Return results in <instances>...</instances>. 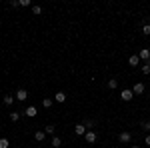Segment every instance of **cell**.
<instances>
[{
  "label": "cell",
  "instance_id": "6da1fadb",
  "mask_svg": "<svg viewBox=\"0 0 150 148\" xmlns=\"http://www.w3.org/2000/svg\"><path fill=\"white\" fill-rule=\"evenodd\" d=\"M120 98H122V100H124V102H130V100H132V98H134V92L130 90V88H124V90L120 92Z\"/></svg>",
  "mask_w": 150,
  "mask_h": 148
},
{
  "label": "cell",
  "instance_id": "7a4b0ae2",
  "mask_svg": "<svg viewBox=\"0 0 150 148\" xmlns=\"http://www.w3.org/2000/svg\"><path fill=\"white\" fill-rule=\"evenodd\" d=\"M118 142H122V144H130V142H132V134H130V132H120Z\"/></svg>",
  "mask_w": 150,
  "mask_h": 148
},
{
  "label": "cell",
  "instance_id": "3957f363",
  "mask_svg": "<svg viewBox=\"0 0 150 148\" xmlns=\"http://www.w3.org/2000/svg\"><path fill=\"white\" fill-rule=\"evenodd\" d=\"M84 138H86V142H88V144H94V142L98 140V136H96V132H94V130H86Z\"/></svg>",
  "mask_w": 150,
  "mask_h": 148
},
{
  "label": "cell",
  "instance_id": "277c9868",
  "mask_svg": "<svg viewBox=\"0 0 150 148\" xmlns=\"http://www.w3.org/2000/svg\"><path fill=\"white\" fill-rule=\"evenodd\" d=\"M16 100H20V102H24L26 98H28V92L24 90V88H20V90H16V96H14Z\"/></svg>",
  "mask_w": 150,
  "mask_h": 148
},
{
  "label": "cell",
  "instance_id": "5b68a950",
  "mask_svg": "<svg viewBox=\"0 0 150 148\" xmlns=\"http://www.w3.org/2000/svg\"><path fill=\"white\" fill-rule=\"evenodd\" d=\"M128 64L136 68V66H138V64H140V56H138V54H132V56L128 58Z\"/></svg>",
  "mask_w": 150,
  "mask_h": 148
},
{
  "label": "cell",
  "instance_id": "8992f818",
  "mask_svg": "<svg viewBox=\"0 0 150 148\" xmlns=\"http://www.w3.org/2000/svg\"><path fill=\"white\" fill-rule=\"evenodd\" d=\"M74 132H76L78 136H84V134H86V126L82 124V122H80V124H76V126H74Z\"/></svg>",
  "mask_w": 150,
  "mask_h": 148
},
{
  "label": "cell",
  "instance_id": "52a82bcc",
  "mask_svg": "<svg viewBox=\"0 0 150 148\" xmlns=\"http://www.w3.org/2000/svg\"><path fill=\"white\" fill-rule=\"evenodd\" d=\"M24 114H26L28 118H34L36 114H38V110H36V106H28V108L24 110Z\"/></svg>",
  "mask_w": 150,
  "mask_h": 148
},
{
  "label": "cell",
  "instance_id": "ba28073f",
  "mask_svg": "<svg viewBox=\"0 0 150 148\" xmlns=\"http://www.w3.org/2000/svg\"><path fill=\"white\" fill-rule=\"evenodd\" d=\"M138 56H140V60H150V48H142L138 52Z\"/></svg>",
  "mask_w": 150,
  "mask_h": 148
},
{
  "label": "cell",
  "instance_id": "9c48e42d",
  "mask_svg": "<svg viewBox=\"0 0 150 148\" xmlns=\"http://www.w3.org/2000/svg\"><path fill=\"white\" fill-rule=\"evenodd\" d=\"M44 138H46V132H44V130H36L34 132V140L36 142H42Z\"/></svg>",
  "mask_w": 150,
  "mask_h": 148
},
{
  "label": "cell",
  "instance_id": "30bf717a",
  "mask_svg": "<svg viewBox=\"0 0 150 148\" xmlns=\"http://www.w3.org/2000/svg\"><path fill=\"white\" fill-rule=\"evenodd\" d=\"M132 92H134V94H142V92H144V84H142V82H136L134 88H132Z\"/></svg>",
  "mask_w": 150,
  "mask_h": 148
},
{
  "label": "cell",
  "instance_id": "8fae6325",
  "mask_svg": "<svg viewBox=\"0 0 150 148\" xmlns=\"http://www.w3.org/2000/svg\"><path fill=\"white\" fill-rule=\"evenodd\" d=\"M54 100H56V102H64V100H66V94H64L62 90L56 92V94H54Z\"/></svg>",
  "mask_w": 150,
  "mask_h": 148
},
{
  "label": "cell",
  "instance_id": "7c38bea8",
  "mask_svg": "<svg viewBox=\"0 0 150 148\" xmlns=\"http://www.w3.org/2000/svg\"><path fill=\"white\" fill-rule=\"evenodd\" d=\"M60 146H62V138L54 136V138H52V148H60Z\"/></svg>",
  "mask_w": 150,
  "mask_h": 148
},
{
  "label": "cell",
  "instance_id": "4fadbf2b",
  "mask_svg": "<svg viewBox=\"0 0 150 148\" xmlns=\"http://www.w3.org/2000/svg\"><path fill=\"white\" fill-rule=\"evenodd\" d=\"M108 88H112V90H114V88H118V80H116V78H110V80H108Z\"/></svg>",
  "mask_w": 150,
  "mask_h": 148
},
{
  "label": "cell",
  "instance_id": "5bb4252c",
  "mask_svg": "<svg viewBox=\"0 0 150 148\" xmlns=\"http://www.w3.org/2000/svg\"><path fill=\"white\" fill-rule=\"evenodd\" d=\"M32 14H36V16H40V14H42V6H38V4H34V6H32Z\"/></svg>",
  "mask_w": 150,
  "mask_h": 148
},
{
  "label": "cell",
  "instance_id": "9a60e30c",
  "mask_svg": "<svg viewBox=\"0 0 150 148\" xmlns=\"http://www.w3.org/2000/svg\"><path fill=\"white\" fill-rule=\"evenodd\" d=\"M4 104H6V106H12V104H14V96H8V94H6V96H4Z\"/></svg>",
  "mask_w": 150,
  "mask_h": 148
},
{
  "label": "cell",
  "instance_id": "2e32d148",
  "mask_svg": "<svg viewBox=\"0 0 150 148\" xmlns=\"http://www.w3.org/2000/svg\"><path fill=\"white\" fill-rule=\"evenodd\" d=\"M0 148H10V142H8V138H0Z\"/></svg>",
  "mask_w": 150,
  "mask_h": 148
},
{
  "label": "cell",
  "instance_id": "e0dca14e",
  "mask_svg": "<svg viewBox=\"0 0 150 148\" xmlns=\"http://www.w3.org/2000/svg\"><path fill=\"white\" fill-rule=\"evenodd\" d=\"M82 124L86 126V130H88V128H94V124H96V122H94V120H84Z\"/></svg>",
  "mask_w": 150,
  "mask_h": 148
},
{
  "label": "cell",
  "instance_id": "ac0fdd59",
  "mask_svg": "<svg viewBox=\"0 0 150 148\" xmlns=\"http://www.w3.org/2000/svg\"><path fill=\"white\" fill-rule=\"evenodd\" d=\"M142 34L150 36V24H144V26H142Z\"/></svg>",
  "mask_w": 150,
  "mask_h": 148
},
{
  "label": "cell",
  "instance_id": "d6986e66",
  "mask_svg": "<svg viewBox=\"0 0 150 148\" xmlns=\"http://www.w3.org/2000/svg\"><path fill=\"white\" fill-rule=\"evenodd\" d=\"M42 106H44V108H50V106H52V98H44V100H42Z\"/></svg>",
  "mask_w": 150,
  "mask_h": 148
},
{
  "label": "cell",
  "instance_id": "ffe728a7",
  "mask_svg": "<svg viewBox=\"0 0 150 148\" xmlns=\"http://www.w3.org/2000/svg\"><path fill=\"white\" fill-rule=\"evenodd\" d=\"M142 74H150V62L142 64Z\"/></svg>",
  "mask_w": 150,
  "mask_h": 148
},
{
  "label": "cell",
  "instance_id": "44dd1931",
  "mask_svg": "<svg viewBox=\"0 0 150 148\" xmlns=\"http://www.w3.org/2000/svg\"><path fill=\"white\" fill-rule=\"evenodd\" d=\"M18 118H20V112H10V120L12 122H16Z\"/></svg>",
  "mask_w": 150,
  "mask_h": 148
},
{
  "label": "cell",
  "instance_id": "7402d4cb",
  "mask_svg": "<svg viewBox=\"0 0 150 148\" xmlns=\"http://www.w3.org/2000/svg\"><path fill=\"white\" fill-rule=\"evenodd\" d=\"M44 132H46V134H54V126H52V124H48L46 128H44Z\"/></svg>",
  "mask_w": 150,
  "mask_h": 148
},
{
  "label": "cell",
  "instance_id": "603a6c76",
  "mask_svg": "<svg viewBox=\"0 0 150 148\" xmlns=\"http://www.w3.org/2000/svg\"><path fill=\"white\" fill-rule=\"evenodd\" d=\"M20 6H32V2L30 0H20Z\"/></svg>",
  "mask_w": 150,
  "mask_h": 148
},
{
  "label": "cell",
  "instance_id": "cb8c5ba5",
  "mask_svg": "<svg viewBox=\"0 0 150 148\" xmlns=\"http://www.w3.org/2000/svg\"><path fill=\"white\" fill-rule=\"evenodd\" d=\"M140 124H142V128H144V130H150V124H148V122H144V120H142Z\"/></svg>",
  "mask_w": 150,
  "mask_h": 148
},
{
  "label": "cell",
  "instance_id": "d4e9b609",
  "mask_svg": "<svg viewBox=\"0 0 150 148\" xmlns=\"http://www.w3.org/2000/svg\"><path fill=\"white\" fill-rule=\"evenodd\" d=\"M144 142H146V144H148V146H150V134H148V136H146V138H144Z\"/></svg>",
  "mask_w": 150,
  "mask_h": 148
},
{
  "label": "cell",
  "instance_id": "484cf974",
  "mask_svg": "<svg viewBox=\"0 0 150 148\" xmlns=\"http://www.w3.org/2000/svg\"><path fill=\"white\" fill-rule=\"evenodd\" d=\"M130 148H140V146H136V144H134V146H130Z\"/></svg>",
  "mask_w": 150,
  "mask_h": 148
},
{
  "label": "cell",
  "instance_id": "4316f807",
  "mask_svg": "<svg viewBox=\"0 0 150 148\" xmlns=\"http://www.w3.org/2000/svg\"><path fill=\"white\" fill-rule=\"evenodd\" d=\"M148 24H150V16H148Z\"/></svg>",
  "mask_w": 150,
  "mask_h": 148
}]
</instances>
